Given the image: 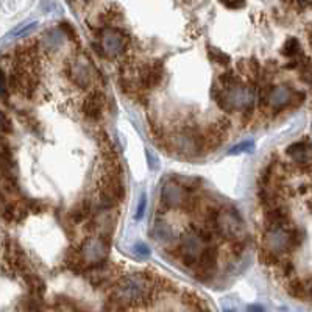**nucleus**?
I'll return each instance as SVG.
<instances>
[{"instance_id": "nucleus-1", "label": "nucleus", "mask_w": 312, "mask_h": 312, "mask_svg": "<svg viewBox=\"0 0 312 312\" xmlns=\"http://www.w3.org/2000/svg\"><path fill=\"white\" fill-rule=\"evenodd\" d=\"M156 277L150 273H130L114 282V294L127 306H148L153 303L156 290Z\"/></svg>"}, {"instance_id": "nucleus-2", "label": "nucleus", "mask_w": 312, "mask_h": 312, "mask_svg": "<svg viewBox=\"0 0 312 312\" xmlns=\"http://www.w3.org/2000/svg\"><path fill=\"white\" fill-rule=\"evenodd\" d=\"M209 234L208 231L202 230H194L187 231L181 236V241H179V254H181V259L187 267H194L198 258L202 256L203 250L209 245Z\"/></svg>"}, {"instance_id": "nucleus-3", "label": "nucleus", "mask_w": 312, "mask_h": 312, "mask_svg": "<svg viewBox=\"0 0 312 312\" xmlns=\"http://www.w3.org/2000/svg\"><path fill=\"white\" fill-rule=\"evenodd\" d=\"M212 225L215 231L219 233L225 239H239L243 231V223L239 212L236 209H222L217 211Z\"/></svg>"}, {"instance_id": "nucleus-4", "label": "nucleus", "mask_w": 312, "mask_h": 312, "mask_svg": "<svg viewBox=\"0 0 312 312\" xmlns=\"http://www.w3.org/2000/svg\"><path fill=\"white\" fill-rule=\"evenodd\" d=\"M170 145L178 155L192 156L200 153V150L205 147V142L202 135H197L194 130H187L175 135L170 139Z\"/></svg>"}, {"instance_id": "nucleus-5", "label": "nucleus", "mask_w": 312, "mask_h": 312, "mask_svg": "<svg viewBox=\"0 0 312 312\" xmlns=\"http://www.w3.org/2000/svg\"><path fill=\"white\" fill-rule=\"evenodd\" d=\"M109 253V245L106 238H89L81 247V258L86 266H97L100 262H105Z\"/></svg>"}, {"instance_id": "nucleus-6", "label": "nucleus", "mask_w": 312, "mask_h": 312, "mask_svg": "<svg viewBox=\"0 0 312 312\" xmlns=\"http://www.w3.org/2000/svg\"><path fill=\"white\" fill-rule=\"evenodd\" d=\"M219 262V250L214 245H208L195 264V277L200 281L211 279Z\"/></svg>"}, {"instance_id": "nucleus-7", "label": "nucleus", "mask_w": 312, "mask_h": 312, "mask_svg": "<svg viewBox=\"0 0 312 312\" xmlns=\"http://www.w3.org/2000/svg\"><path fill=\"white\" fill-rule=\"evenodd\" d=\"M161 198H163V203L170 209H178V208H183L187 198V192L183 184L173 181V179H169L163 186Z\"/></svg>"}, {"instance_id": "nucleus-8", "label": "nucleus", "mask_w": 312, "mask_h": 312, "mask_svg": "<svg viewBox=\"0 0 312 312\" xmlns=\"http://www.w3.org/2000/svg\"><path fill=\"white\" fill-rule=\"evenodd\" d=\"M266 248L273 253H284L292 250L290 231L282 230V226H273L266 234Z\"/></svg>"}, {"instance_id": "nucleus-9", "label": "nucleus", "mask_w": 312, "mask_h": 312, "mask_svg": "<svg viewBox=\"0 0 312 312\" xmlns=\"http://www.w3.org/2000/svg\"><path fill=\"white\" fill-rule=\"evenodd\" d=\"M100 45H102L105 56H109V58H119V56L124 53V50H125L124 36L120 35V32L111 30V28H109V30L103 32Z\"/></svg>"}, {"instance_id": "nucleus-10", "label": "nucleus", "mask_w": 312, "mask_h": 312, "mask_svg": "<svg viewBox=\"0 0 312 312\" xmlns=\"http://www.w3.org/2000/svg\"><path fill=\"white\" fill-rule=\"evenodd\" d=\"M69 78L80 88H88L92 83V69L86 60H73L69 66Z\"/></svg>"}, {"instance_id": "nucleus-11", "label": "nucleus", "mask_w": 312, "mask_h": 312, "mask_svg": "<svg viewBox=\"0 0 312 312\" xmlns=\"http://www.w3.org/2000/svg\"><path fill=\"white\" fill-rule=\"evenodd\" d=\"M294 91L289 86H275L269 89L267 94V103L273 108H284L292 105V100H294Z\"/></svg>"}, {"instance_id": "nucleus-12", "label": "nucleus", "mask_w": 312, "mask_h": 312, "mask_svg": "<svg viewBox=\"0 0 312 312\" xmlns=\"http://www.w3.org/2000/svg\"><path fill=\"white\" fill-rule=\"evenodd\" d=\"M81 111L86 119L89 120H99L103 112V97L102 94H91L83 102Z\"/></svg>"}, {"instance_id": "nucleus-13", "label": "nucleus", "mask_w": 312, "mask_h": 312, "mask_svg": "<svg viewBox=\"0 0 312 312\" xmlns=\"http://www.w3.org/2000/svg\"><path fill=\"white\" fill-rule=\"evenodd\" d=\"M152 238L158 243L164 245V247H169V245H172L175 241V233H173V228L167 222H164L163 219H158L153 225Z\"/></svg>"}, {"instance_id": "nucleus-14", "label": "nucleus", "mask_w": 312, "mask_h": 312, "mask_svg": "<svg viewBox=\"0 0 312 312\" xmlns=\"http://www.w3.org/2000/svg\"><path fill=\"white\" fill-rule=\"evenodd\" d=\"M286 153L292 159H295L297 163L305 164V163H308V161H311V158H312V147L308 142H295V144L287 147Z\"/></svg>"}, {"instance_id": "nucleus-15", "label": "nucleus", "mask_w": 312, "mask_h": 312, "mask_svg": "<svg viewBox=\"0 0 312 312\" xmlns=\"http://www.w3.org/2000/svg\"><path fill=\"white\" fill-rule=\"evenodd\" d=\"M289 212L281 206H270V209L267 211L266 220L270 223V228L273 226H282V223L287 222Z\"/></svg>"}, {"instance_id": "nucleus-16", "label": "nucleus", "mask_w": 312, "mask_h": 312, "mask_svg": "<svg viewBox=\"0 0 312 312\" xmlns=\"http://www.w3.org/2000/svg\"><path fill=\"white\" fill-rule=\"evenodd\" d=\"M24 277H25V281H27L28 287H30V294L42 297L44 292H45V282L37 275H35V273H28L27 272Z\"/></svg>"}, {"instance_id": "nucleus-17", "label": "nucleus", "mask_w": 312, "mask_h": 312, "mask_svg": "<svg viewBox=\"0 0 312 312\" xmlns=\"http://www.w3.org/2000/svg\"><path fill=\"white\" fill-rule=\"evenodd\" d=\"M89 212H91V205L88 202H83V203H78V205H75L72 208L69 217L72 219L73 223H80V222L88 219Z\"/></svg>"}, {"instance_id": "nucleus-18", "label": "nucleus", "mask_w": 312, "mask_h": 312, "mask_svg": "<svg viewBox=\"0 0 312 312\" xmlns=\"http://www.w3.org/2000/svg\"><path fill=\"white\" fill-rule=\"evenodd\" d=\"M130 306H127L120 298H117L114 294H111L109 298L103 305V312H128Z\"/></svg>"}, {"instance_id": "nucleus-19", "label": "nucleus", "mask_w": 312, "mask_h": 312, "mask_svg": "<svg viewBox=\"0 0 312 312\" xmlns=\"http://www.w3.org/2000/svg\"><path fill=\"white\" fill-rule=\"evenodd\" d=\"M287 292L290 297H294L297 300H306V286L305 281L301 279H292L287 284Z\"/></svg>"}, {"instance_id": "nucleus-20", "label": "nucleus", "mask_w": 312, "mask_h": 312, "mask_svg": "<svg viewBox=\"0 0 312 312\" xmlns=\"http://www.w3.org/2000/svg\"><path fill=\"white\" fill-rule=\"evenodd\" d=\"M63 42V32L61 30H49L44 36V44L47 49H56V47H60Z\"/></svg>"}, {"instance_id": "nucleus-21", "label": "nucleus", "mask_w": 312, "mask_h": 312, "mask_svg": "<svg viewBox=\"0 0 312 312\" xmlns=\"http://www.w3.org/2000/svg\"><path fill=\"white\" fill-rule=\"evenodd\" d=\"M281 53L284 56H287V58H297L298 53H301L300 42L295 39V37H289V39L284 42V45H282Z\"/></svg>"}, {"instance_id": "nucleus-22", "label": "nucleus", "mask_w": 312, "mask_h": 312, "mask_svg": "<svg viewBox=\"0 0 312 312\" xmlns=\"http://www.w3.org/2000/svg\"><path fill=\"white\" fill-rule=\"evenodd\" d=\"M208 55H209V58L217 63V64H220V66H228L231 63V58L226 53H223L220 49H217V47H212L209 45L208 47Z\"/></svg>"}, {"instance_id": "nucleus-23", "label": "nucleus", "mask_w": 312, "mask_h": 312, "mask_svg": "<svg viewBox=\"0 0 312 312\" xmlns=\"http://www.w3.org/2000/svg\"><path fill=\"white\" fill-rule=\"evenodd\" d=\"M261 262L262 264H266V266H277V264H279V258H278V254L277 253H273L267 248H264L261 251Z\"/></svg>"}, {"instance_id": "nucleus-24", "label": "nucleus", "mask_w": 312, "mask_h": 312, "mask_svg": "<svg viewBox=\"0 0 312 312\" xmlns=\"http://www.w3.org/2000/svg\"><path fill=\"white\" fill-rule=\"evenodd\" d=\"M251 150H253V140H243V142H239L238 145L230 148L228 155H241L245 152H251Z\"/></svg>"}, {"instance_id": "nucleus-25", "label": "nucleus", "mask_w": 312, "mask_h": 312, "mask_svg": "<svg viewBox=\"0 0 312 312\" xmlns=\"http://www.w3.org/2000/svg\"><path fill=\"white\" fill-rule=\"evenodd\" d=\"M133 253L136 254L139 259H147L150 254H152V251H150V248H148V245H145L144 242H138L133 247Z\"/></svg>"}, {"instance_id": "nucleus-26", "label": "nucleus", "mask_w": 312, "mask_h": 312, "mask_svg": "<svg viewBox=\"0 0 312 312\" xmlns=\"http://www.w3.org/2000/svg\"><path fill=\"white\" fill-rule=\"evenodd\" d=\"M145 208H147V197H145V194H142L139 198V203H138V211H136V215H135L136 220H140L144 217Z\"/></svg>"}, {"instance_id": "nucleus-27", "label": "nucleus", "mask_w": 312, "mask_h": 312, "mask_svg": "<svg viewBox=\"0 0 312 312\" xmlns=\"http://www.w3.org/2000/svg\"><path fill=\"white\" fill-rule=\"evenodd\" d=\"M222 3L225 6L228 8H233V9H239L245 5V0H222Z\"/></svg>"}, {"instance_id": "nucleus-28", "label": "nucleus", "mask_w": 312, "mask_h": 312, "mask_svg": "<svg viewBox=\"0 0 312 312\" xmlns=\"http://www.w3.org/2000/svg\"><path fill=\"white\" fill-rule=\"evenodd\" d=\"M36 27H37V24H36V22H33V24H28V25H25V27L22 28V30L16 32V33H14V36H27V35L30 33V32H33Z\"/></svg>"}, {"instance_id": "nucleus-29", "label": "nucleus", "mask_w": 312, "mask_h": 312, "mask_svg": "<svg viewBox=\"0 0 312 312\" xmlns=\"http://www.w3.org/2000/svg\"><path fill=\"white\" fill-rule=\"evenodd\" d=\"M145 155H147V161H148L150 169H156V167H159V161L155 158V155H153L152 152H150V150H147Z\"/></svg>"}, {"instance_id": "nucleus-30", "label": "nucleus", "mask_w": 312, "mask_h": 312, "mask_svg": "<svg viewBox=\"0 0 312 312\" xmlns=\"http://www.w3.org/2000/svg\"><path fill=\"white\" fill-rule=\"evenodd\" d=\"M6 92V80H5V73L0 70V97H3Z\"/></svg>"}, {"instance_id": "nucleus-31", "label": "nucleus", "mask_w": 312, "mask_h": 312, "mask_svg": "<svg viewBox=\"0 0 312 312\" xmlns=\"http://www.w3.org/2000/svg\"><path fill=\"white\" fill-rule=\"evenodd\" d=\"M305 286H306V297L309 300H312V278L305 281Z\"/></svg>"}, {"instance_id": "nucleus-32", "label": "nucleus", "mask_w": 312, "mask_h": 312, "mask_svg": "<svg viewBox=\"0 0 312 312\" xmlns=\"http://www.w3.org/2000/svg\"><path fill=\"white\" fill-rule=\"evenodd\" d=\"M248 312H262V308L261 306H250Z\"/></svg>"}, {"instance_id": "nucleus-33", "label": "nucleus", "mask_w": 312, "mask_h": 312, "mask_svg": "<svg viewBox=\"0 0 312 312\" xmlns=\"http://www.w3.org/2000/svg\"><path fill=\"white\" fill-rule=\"evenodd\" d=\"M297 2L300 3V5H312V0H297Z\"/></svg>"}, {"instance_id": "nucleus-34", "label": "nucleus", "mask_w": 312, "mask_h": 312, "mask_svg": "<svg viewBox=\"0 0 312 312\" xmlns=\"http://www.w3.org/2000/svg\"><path fill=\"white\" fill-rule=\"evenodd\" d=\"M309 42H311V47H312V32L309 33Z\"/></svg>"}, {"instance_id": "nucleus-35", "label": "nucleus", "mask_w": 312, "mask_h": 312, "mask_svg": "<svg viewBox=\"0 0 312 312\" xmlns=\"http://www.w3.org/2000/svg\"><path fill=\"white\" fill-rule=\"evenodd\" d=\"M2 120H3V117H2V114H0V124H2Z\"/></svg>"}]
</instances>
